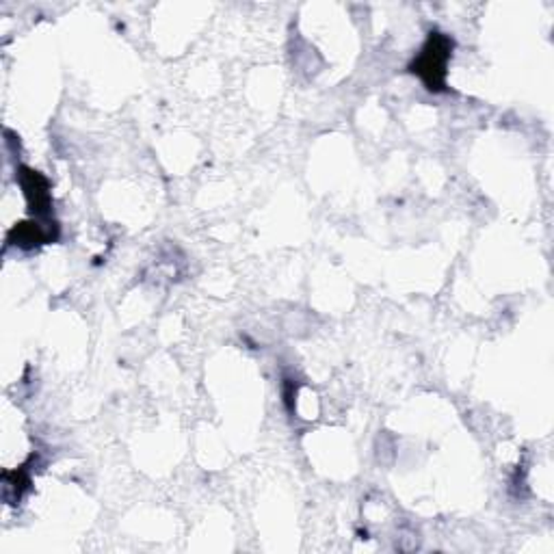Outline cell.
Here are the masks:
<instances>
[{"mask_svg":"<svg viewBox=\"0 0 554 554\" xmlns=\"http://www.w3.org/2000/svg\"><path fill=\"white\" fill-rule=\"evenodd\" d=\"M12 236H15L18 245L24 247V250H29V247L41 245V243H46V241L55 239L52 232H46V230L37 223H20L18 228H15L12 232Z\"/></svg>","mask_w":554,"mask_h":554,"instance_id":"3","label":"cell"},{"mask_svg":"<svg viewBox=\"0 0 554 554\" xmlns=\"http://www.w3.org/2000/svg\"><path fill=\"white\" fill-rule=\"evenodd\" d=\"M450 55H453V40L435 31L429 35L421 55L410 66V72L416 74L429 91H442L446 87V66H449Z\"/></svg>","mask_w":554,"mask_h":554,"instance_id":"1","label":"cell"},{"mask_svg":"<svg viewBox=\"0 0 554 554\" xmlns=\"http://www.w3.org/2000/svg\"><path fill=\"white\" fill-rule=\"evenodd\" d=\"M20 185H23L26 200L31 204V211L35 214H48L52 200H50V186H48L46 177L24 167V169L20 171Z\"/></svg>","mask_w":554,"mask_h":554,"instance_id":"2","label":"cell"}]
</instances>
